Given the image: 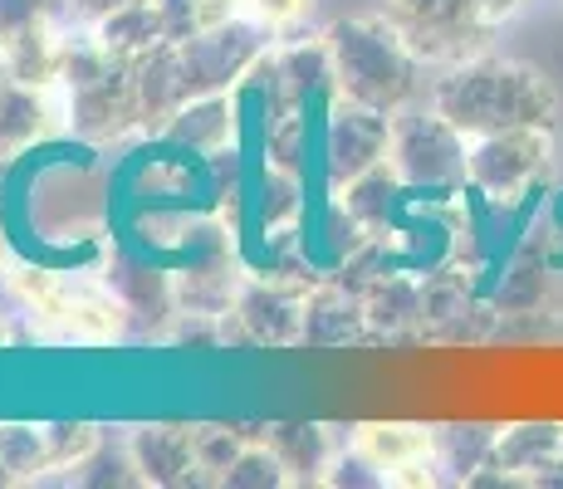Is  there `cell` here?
<instances>
[{"mask_svg": "<svg viewBox=\"0 0 563 489\" xmlns=\"http://www.w3.org/2000/svg\"><path fill=\"white\" fill-rule=\"evenodd\" d=\"M260 40H265V25H241V20H225V25H211L201 35L181 40V45L162 49L172 69V89H177V108L191 103V98L221 93L235 74L251 69V59L260 54Z\"/></svg>", "mask_w": 563, "mask_h": 489, "instance_id": "3957f363", "label": "cell"}, {"mask_svg": "<svg viewBox=\"0 0 563 489\" xmlns=\"http://www.w3.org/2000/svg\"><path fill=\"white\" fill-rule=\"evenodd\" d=\"M329 64L343 98L377 108V113H397L411 98V84H417L402 35L377 25V20H343V25H333Z\"/></svg>", "mask_w": 563, "mask_h": 489, "instance_id": "7a4b0ae2", "label": "cell"}, {"mask_svg": "<svg viewBox=\"0 0 563 489\" xmlns=\"http://www.w3.org/2000/svg\"><path fill=\"white\" fill-rule=\"evenodd\" d=\"M45 460V436L30 426H0V465L5 470H35Z\"/></svg>", "mask_w": 563, "mask_h": 489, "instance_id": "4fadbf2b", "label": "cell"}, {"mask_svg": "<svg viewBox=\"0 0 563 489\" xmlns=\"http://www.w3.org/2000/svg\"><path fill=\"white\" fill-rule=\"evenodd\" d=\"M221 480L235 485V489H275V485H285V460H279V451H265V445H255V451L235 455L231 470H225Z\"/></svg>", "mask_w": 563, "mask_h": 489, "instance_id": "8fae6325", "label": "cell"}, {"mask_svg": "<svg viewBox=\"0 0 563 489\" xmlns=\"http://www.w3.org/2000/svg\"><path fill=\"white\" fill-rule=\"evenodd\" d=\"M157 40H162V20H157L153 0L113 10V15L99 20V49L103 54H143V49H153Z\"/></svg>", "mask_w": 563, "mask_h": 489, "instance_id": "9c48e42d", "label": "cell"}, {"mask_svg": "<svg viewBox=\"0 0 563 489\" xmlns=\"http://www.w3.org/2000/svg\"><path fill=\"white\" fill-rule=\"evenodd\" d=\"M128 5H143V0H74V10H84V15H93V20L113 15V10H128Z\"/></svg>", "mask_w": 563, "mask_h": 489, "instance_id": "2e32d148", "label": "cell"}, {"mask_svg": "<svg viewBox=\"0 0 563 489\" xmlns=\"http://www.w3.org/2000/svg\"><path fill=\"white\" fill-rule=\"evenodd\" d=\"M363 455H373L377 470L393 480V470H427L431 436L417 426H363Z\"/></svg>", "mask_w": 563, "mask_h": 489, "instance_id": "ba28073f", "label": "cell"}, {"mask_svg": "<svg viewBox=\"0 0 563 489\" xmlns=\"http://www.w3.org/2000/svg\"><path fill=\"white\" fill-rule=\"evenodd\" d=\"M245 5H251V15L260 25H289V20L305 15L309 0H245Z\"/></svg>", "mask_w": 563, "mask_h": 489, "instance_id": "9a60e30c", "label": "cell"}, {"mask_svg": "<svg viewBox=\"0 0 563 489\" xmlns=\"http://www.w3.org/2000/svg\"><path fill=\"white\" fill-rule=\"evenodd\" d=\"M465 133L446 113H407L393 123V167L407 187H441L465 177Z\"/></svg>", "mask_w": 563, "mask_h": 489, "instance_id": "277c9868", "label": "cell"}, {"mask_svg": "<svg viewBox=\"0 0 563 489\" xmlns=\"http://www.w3.org/2000/svg\"><path fill=\"white\" fill-rule=\"evenodd\" d=\"M225 127H231V103L216 93L191 98V103H181L177 118H172V137L187 147H216L225 137Z\"/></svg>", "mask_w": 563, "mask_h": 489, "instance_id": "30bf717a", "label": "cell"}, {"mask_svg": "<svg viewBox=\"0 0 563 489\" xmlns=\"http://www.w3.org/2000/svg\"><path fill=\"white\" fill-rule=\"evenodd\" d=\"M549 167V133L544 123L534 127H505V133L475 137L465 152V177L495 201H515L539 171Z\"/></svg>", "mask_w": 563, "mask_h": 489, "instance_id": "5b68a950", "label": "cell"}, {"mask_svg": "<svg viewBox=\"0 0 563 489\" xmlns=\"http://www.w3.org/2000/svg\"><path fill=\"white\" fill-rule=\"evenodd\" d=\"M64 10V0H0V45L30 30H49V20Z\"/></svg>", "mask_w": 563, "mask_h": 489, "instance_id": "7c38bea8", "label": "cell"}, {"mask_svg": "<svg viewBox=\"0 0 563 489\" xmlns=\"http://www.w3.org/2000/svg\"><path fill=\"white\" fill-rule=\"evenodd\" d=\"M393 152V123L377 108H363L353 98H343L333 108L329 123V143H323V157H329V177L339 181H358L373 167H383V157Z\"/></svg>", "mask_w": 563, "mask_h": 489, "instance_id": "8992f818", "label": "cell"}, {"mask_svg": "<svg viewBox=\"0 0 563 489\" xmlns=\"http://www.w3.org/2000/svg\"><path fill=\"white\" fill-rule=\"evenodd\" d=\"M133 465L153 485H177V480H187V470H197L201 460H197V441H191L187 431L157 426L133 441Z\"/></svg>", "mask_w": 563, "mask_h": 489, "instance_id": "52a82bcc", "label": "cell"}, {"mask_svg": "<svg viewBox=\"0 0 563 489\" xmlns=\"http://www.w3.org/2000/svg\"><path fill=\"white\" fill-rule=\"evenodd\" d=\"M153 10L162 20V40H167V45H181V40L201 35L197 0H153Z\"/></svg>", "mask_w": 563, "mask_h": 489, "instance_id": "5bb4252c", "label": "cell"}, {"mask_svg": "<svg viewBox=\"0 0 563 489\" xmlns=\"http://www.w3.org/2000/svg\"><path fill=\"white\" fill-rule=\"evenodd\" d=\"M437 108L465 137H485V133H505V127L549 123L554 93L544 89L539 74L519 69V64L481 59V64H461V69L441 84Z\"/></svg>", "mask_w": 563, "mask_h": 489, "instance_id": "6da1fadb", "label": "cell"}, {"mask_svg": "<svg viewBox=\"0 0 563 489\" xmlns=\"http://www.w3.org/2000/svg\"><path fill=\"white\" fill-rule=\"evenodd\" d=\"M559 441H563V431H559Z\"/></svg>", "mask_w": 563, "mask_h": 489, "instance_id": "e0dca14e", "label": "cell"}]
</instances>
